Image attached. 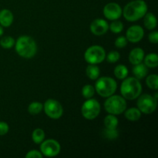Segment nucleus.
<instances>
[{
	"label": "nucleus",
	"mask_w": 158,
	"mask_h": 158,
	"mask_svg": "<svg viewBox=\"0 0 158 158\" xmlns=\"http://www.w3.org/2000/svg\"><path fill=\"white\" fill-rule=\"evenodd\" d=\"M148 5L143 0H134L124 6L122 15L128 22H136L143 18L148 12Z\"/></svg>",
	"instance_id": "nucleus-1"
},
{
	"label": "nucleus",
	"mask_w": 158,
	"mask_h": 158,
	"mask_svg": "<svg viewBox=\"0 0 158 158\" xmlns=\"http://www.w3.org/2000/svg\"><path fill=\"white\" fill-rule=\"evenodd\" d=\"M14 46L17 54L24 59H32L35 56L38 49L35 40L28 35L19 37Z\"/></svg>",
	"instance_id": "nucleus-2"
},
{
	"label": "nucleus",
	"mask_w": 158,
	"mask_h": 158,
	"mask_svg": "<svg viewBox=\"0 0 158 158\" xmlns=\"http://www.w3.org/2000/svg\"><path fill=\"white\" fill-rule=\"evenodd\" d=\"M120 86V94L126 100H133L137 99L142 93V85L140 80L136 77H128L123 80Z\"/></svg>",
	"instance_id": "nucleus-3"
},
{
	"label": "nucleus",
	"mask_w": 158,
	"mask_h": 158,
	"mask_svg": "<svg viewBox=\"0 0 158 158\" xmlns=\"http://www.w3.org/2000/svg\"><path fill=\"white\" fill-rule=\"evenodd\" d=\"M95 83V91L99 96L106 98L115 94L117 89V83L114 78L110 77H102L97 79Z\"/></svg>",
	"instance_id": "nucleus-4"
},
{
	"label": "nucleus",
	"mask_w": 158,
	"mask_h": 158,
	"mask_svg": "<svg viewBox=\"0 0 158 158\" xmlns=\"http://www.w3.org/2000/svg\"><path fill=\"white\" fill-rule=\"evenodd\" d=\"M127 100L124 97L119 95H112L106 97L104 102V109L108 114L120 115L127 109Z\"/></svg>",
	"instance_id": "nucleus-5"
},
{
	"label": "nucleus",
	"mask_w": 158,
	"mask_h": 158,
	"mask_svg": "<svg viewBox=\"0 0 158 158\" xmlns=\"http://www.w3.org/2000/svg\"><path fill=\"white\" fill-rule=\"evenodd\" d=\"M106 51L99 45H94L87 48L84 53V60L89 64H100L106 59Z\"/></svg>",
	"instance_id": "nucleus-6"
},
{
	"label": "nucleus",
	"mask_w": 158,
	"mask_h": 158,
	"mask_svg": "<svg viewBox=\"0 0 158 158\" xmlns=\"http://www.w3.org/2000/svg\"><path fill=\"white\" fill-rule=\"evenodd\" d=\"M101 110V106L98 100L96 99H86V101L83 103L81 107L82 116L86 120H94L100 114Z\"/></svg>",
	"instance_id": "nucleus-7"
},
{
	"label": "nucleus",
	"mask_w": 158,
	"mask_h": 158,
	"mask_svg": "<svg viewBox=\"0 0 158 158\" xmlns=\"http://www.w3.org/2000/svg\"><path fill=\"white\" fill-rule=\"evenodd\" d=\"M137 99V108L142 114H151L157 109V100H156L151 94H140Z\"/></svg>",
	"instance_id": "nucleus-8"
},
{
	"label": "nucleus",
	"mask_w": 158,
	"mask_h": 158,
	"mask_svg": "<svg viewBox=\"0 0 158 158\" xmlns=\"http://www.w3.org/2000/svg\"><path fill=\"white\" fill-rule=\"evenodd\" d=\"M43 110L49 118L57 120L63 114V107L61 103L54 99H48L43 104Z\"/></svg>",
	"instance_id": "nucleus-9"
},
{
	"label": "nucleus",
	"mask_w": 158,
	"mask_h": 158,
	"mask_svg": "<svg viewBox=\"0 0 158 158\" xmlns=\"http://www.w3.org/2000/svg\"><path fill=\"white\" fill-rule=\"evenodd\" d=\"M40 152L47 157H56L61 151V145L54 139L44 140L40 143Z\"/></svg>",
	"instance_id": "nucleus-10"
},
{
	"label": "nucleus",
	"mask_w": 158,
	"mask_h": 158,
	"mask_svg": "<svg viewBox=\"0 0 158 158\" xmlns=\"http://www.w3.org/2000/svg\"><path fill=\"white\" fill-rule=\"evenodd\" d=\"M123 9L117 2H109L104 6L103 10L105 18L110 21L119 19L122 15Z\"/></svg>",
	"instance_id": "nucleus-11"
},
{
	"label": "nucleus",
	"mask_w": 158,
	"mask_h": 158,
	"mask_svg": "<svg viewBox=\"0 0 158 158\" xmlns=\"http://www.w3.org/2000/svg\"><path fill=\"white\" fill-rule=\"evenodd\" d=\"M144 36V30L139 25L130 26L126 32V38L131 43H137Z\"/></svg>",
	"instance_id": "nucleus-12"
},
{
	"label": "nucleus",
	"mask_w": 158,
	"mask_h": 158,
	"mask_svg": "<svg viewBox=\"0 0 158 158\" xmlns=\"http://www.w3.org/2000/svg\"><path fill=\"white\" fill-rule=\"evenodd\" d=\"M89 29L94 35L100 36L106 34L109 30V24L103 19H96L91 23Z\"/></svg>",
	"instance_id": "nucleus-13"
},
{
	"label": "nucleus",
	"mask_w": 158,
	"mask_h": 158,
	"mask_svg": "<svg viewBox=\"0 0 158 158\" xmlns=\"http://www.w3.org/2000/svg\"><path fill=\"white\" fill-rule=\"evenodd\" d=\"M145 56V52L143 51V49L140 47L134 48L130 52L129 56H128V59H129L130 63L132 65H137L138 63H143V58Z\"/></svg>",
	"instance_id": "nucleus-14"
},
{
	"label": "nucleus",
	"mask_w": 158,
	"mask_h": 158,
	"mask_svg": "<svg viewBox=\"0 0 158 158\" xmlns=\"http://www.w3.org/2000/svg\"><path fill=\"white\" fill-rule=\"evenodd\" d=\"M14 16L9 9H3L0 11V26L4 27H9L12 24Z\"/></svg>",
	"instance_id": "nucleus-15"
},
{
	"label": "nucleus",
	"mask_w": 158,
	"mask_h": 158,
	"mask_svg": "<svg viewBox=\"0 0 158 158\" xmlns=\"http://www.w3.org/2000/svg\"><path fill=\"white\" fill-rule=\"evenodd\" d=\"M134 66L132 69V73L134 77L138 80H143L148 76L149 70H148V67L145 66L144 63H140L137 65H134Z\"/></svg>",
	"instance_id": "nucleus-16"
},
{
	"label": "nucleus",
	"mask_w": 158,
	"mask_h": 158,
	"mask_svg": "<svg viewBox=\"0 0 158 158\" xmlns=\"http://www.w3.org/2000/svg\"><path fill=\"white\" fill-rule=\"evenodd\" d=\"M143 18V25L148 30H154L157 26V20L155 15L152 12H147Z\"/></svg>",
	"instance_id": "nucleus-17"
},
{
	"label": "nucleus",
	"mask_w": 158,
	"mask_h": 158,
	"mask_svg": "<svg viewBox=\"0 0 158 158\" xmlns=\"http://www.w3.org/2000/svg\"><path fill=\"white\" fill-rule=\"evenodd\" d=\"M123 113H124L125 118L131 122H135L140 120L142 115V113L137 107H131L127 110L126 109Z\"/></svg>",
	"instance_id": "nucleus-18"
},
{
	"label": "nucleus",
	"mask_w": 158,
	"mask_h": 158,
	"mask_svg": "<svg viewBox=\"0 0 158 158\" xmlns=\"http://www.w3.org/2000/svg\"><path fill=\"white\" fill-rule=\"evenodd\" d=\"M145 66L148 68H157L158 66V56L155 52L149 53L146 55L143 60Z\"/></svg>",
	"instance_id": "nucleus-19"
},
{
	"label": "nucleus",
	"mask_w": 158,
	"mask_h": 158,
	"mask_svg": "<svg viewBox=\"0 0 158 158\" xmlns=\"http://www.w3.org/2000/svg\"><path fill=\"white\" fill-rule=\"evenodd\" d=\"M86 73L89 80H96L100 77V69L96 64H89L86 69Z\"/></svg>",
	"instance_id": "nucleus-20"
},
{
	"label": "nucleus",
	"mask_w": 158,
	"mask_h": 158,
	"mask_svg": "<svg viewBox=\"0 0 158 158\" xmlns=\"http://www.w3.org/2000/svg\"><path fill=\"white\" fill-rule=\"evenodd\" d=\"M103 123H104V126L106 129H117V126H118V119L116 117V115L114 114H108L107 116H106L103 120Z\"/></svg>",
	"instance_id": "nucleus-21"
},
{
	"label": "nucleus",
	"mask_w": 158,
	"mask_h": 158,
	"mask_svg": "<svg viewBox=\"0 0 158 158\" xmlns=\"http://www.w3.org/2000/svg\"><path fill=\"white\" fill-rule=\"evenodd\" d=\"M114 73L116 78H117L118 80H124L126 77H127L129 70L125 65L119 64L114 68Z\"/></svg>",
	"instance_id": "nucleus-22"
},
{
	"label": "nucleus",
	"mask_w": 158,
	"mask_h": 158,
	"mask_svg": "<svg viewBox=\"0 0 158 158\" xmlns=\"http://www.w3.org/2000/svg\"><path fill=\"white\" fill-rule=\"evenodd\" d=\"M45 137H46V134H45L44 131L41 128H36L32 131V140L36 144H40L45 140Z\"/></svg>",
	"instance_id": "nucleus-23"
},
{
	"label": "nucleus",
	"mask_w": 158,
	"mask_h": 158,
	"mask_svg": "<svg viewBox=\"0 0 158 158\" xmlns=\"http://www.w3.org/2000/svg\"><path fill=\"white\" fill-rule=\"evenodd\" d=\"M43 110V105L40 102L38 101L32 102V103L29 105V106H28V112H29L31 115L33 116L40 114Z\"/></svg>",
	"instance_id": "nucleus-24"
},
{
	"label": "nucleus",
	"mask_w": 158,
	"mask_h": 158,
	"mask_svg": "<svg viewBox=\"0 0 158 158\" xmlns=\"http://www.w3.org/2000/svg\"><path fill=\"white\" fill-rule=\"evenodd\" d=\"M146 84L150 89L157 90L158 89V76L157 74H151L146 78Z\"/></svg>",
	"instance_id": "nucleus-25"
},
{
	"label": "nucleus",
	"mask_w": 158,
	"mask_h": 158,
	"mask_svg": "<svg viewBox=\"0 0 158 158\" xmlns=\"http://www.w3.org/2000/svg\"><path fill=\"white\" fill-rule=\"evenodd\" d=\"M15 40L12 36H4L0 40V46L6 49H12L14 46H15Z\"/></svg>",
	"instance_id": "nucleus-26"
},
{
	"label": "nucleus",
	"mask_w": 158,
	"mask_h": 158,
	"mask_svg": "<svg viewBox=\"0 0 158 158\" xmlns=\"http://www.w3.org/2000/svg\"><path fill=\"white\" fill-rule=\"evenodd\" d=\"M123 28H124V26H123V23L117 19L114 20L109 26L110 30L113 33L115 34H118L120 33V32H121L123 30Z\"/></svg>",
	"instance_id": "nucleus-27"
},
{
	"label": "nucleus",
	"mask_w": 158,
	"mask_h": 158,
	"mask_svg": "<svg viewBox=\"0 0 158 158\" xmlns=\"http://www.w3.org/2000/svg\"><path fill=\"white\" fill-rule=\"evenodd\" d=\"M95 88L92 85H85L82 88V95L85 99L92 98L95 94Z\"/></svg>",
	"instance_id": "nucleus-28"
},
{
	"label": "nucleus",
	"mask_w": 158,
	"mask_h": 158,
	"mask_svg": "<svg viewBox=\"0 0 158 158\" xmlns=\"http://www.w3.org/2000/svg\"><path fill=\"white\" fill-rule=\"evenodd\" d=\"M120 54L118 51H110L107 55H106V61L108 63H115L117 62H118L120 60Z\"/></svg>",
	"instance_id": "nucleus-29"
},
{
	"label": "nucleus",
	"mask_w": 158,
	"mask_h": 158,
	"mask_svg": "<svg viewBox=\"0 0 158 158\" xmlns=\"http://www.w3.org/2000/svg\"><path fill=\"white\" fill-rule=\"evenodd\" d=\"M127 40L126 36H123V35H120L118 36L115 40V46L118 49H123L124 47H126V46L127 45Z\"/></svg>",
	"instance_id": "nucleus-30"
},
{
	"label": "nucleus",
	"mask_w": 158,
	"mask_h": 158,
	"mask_svg": "<svg viewBox=\"0 0 158 158\" xmlns=\"http://www.w3.org/2000/svg\"><path fill=\"white\" fill-rule=\"evenodd\" d=\"M104 134L106 137L110 140H115L118 137L119 133L117 129L110 130V129H106L104 131Z\"/></svg>",
	"instance_id": "nucleus-31"
},
{
	"label": "nucleus",
	"mask_w": 158,
	"mask_h": 158,
	"mask_svg": "<svg viewBox=\"0 0 158 158\" xmlns=\"http://www.w3.org/2000/svg\"><path fill=\"white\" fill-rule=\"evenodd\" d=\"M26 158H43V155L37 150H31L26 154Z\"/></svg>",
	"instance_id": "nucleus-32"
},
{
	"label": "nucleus",
	"mask_w": 158,
	"mask_h": 158,
	"mask_svg": "<svg viewBox=\"0 0 158 158\" xmlns=\"http://www.w3.org/2000/svg\"><path fill=\"white\" fill-rule=\"evenodd\" d=\"M9 131V124L6 122H0V136H4L8 134Z\"/></svg>",
	"instance_id": "nucleus-33"
},
{
	"label": "nucleus",
	"mask_w": 158,
	"mask_h": 158,
	"mask_svg": "<svg viewBox=\"0 0 158 158\" xmlns=\"http://www.w3.org/2000/svg\"><path fill=\"white\" fill-rule=\"evenodd\" d=\"M148 40L151 43L157 44L158 43V32L157 31H153L148 35Z\"/></svg>",
	"instance_id": "nucleus-34"
},
{
	"label": "nucleus",
	"mask_w": 158,
	"mask_h": 158,
	"mask_svg": "<svg viewBox=\"0 0 158 158\" xmlns=\"http://www.w3.org/2000/svg\"><path fill=\"white\" fill-rule=\"evenodd\" d=\"M3 33H4V29H3L2 26H0V37L2 36Z\"/></svg>",
	"instance_id": "nucleus-35"
}]
</instances>
